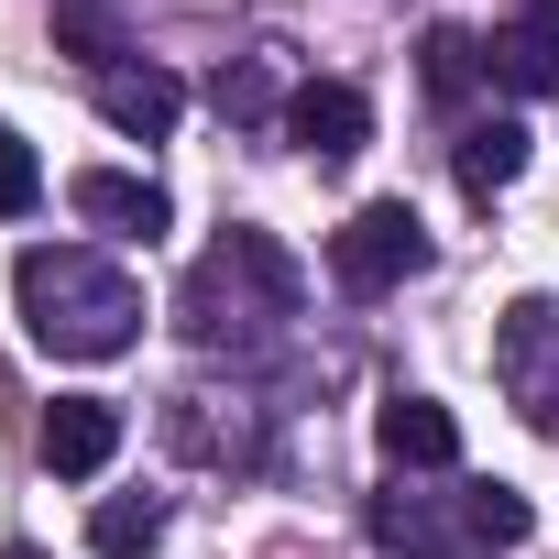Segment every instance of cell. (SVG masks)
I'll return each mask as SVG.
<instances>
[{
	"label": "cell",
	"mask_w": 559,
	"mask_h": 559,
	"mask_svg": "<svg viewBox=\"0 0 559 559\" xmlns=\"http://www.w3.org/2000/svg\"><path fill=\"white\" fill-rule=\"evenodd\" d=\"M12 297H23V330L56 362H110V352L143 341V286L88 241H34L12 263Z\"/></svg>",
	"instance_id": "1"
},
{
	"label": "cell",
	"mask_w": 559,
	"mask_h": 559,
	"mask_svg": "<svg viewBox=\"0 0 559 559\" xmlns=\"http://www.w3.org/2000/svg\"><path fill=\"white\" fill-rule=\"evenodd\" d=\"M176 319H187L198 352H252V341H274V319H297V263L263 230H219L198 252V274H187Z\"/></svg>",
	"instance_id": "2"
},
{
	"label": "cell",
	"mask_w": 559,
	"mask_h": 559,
	"mask_svg": "<svg viewBox=\"0 0 559 559\" xmlns=\"http://www.w3.org/2000/svg\"><path fill=\"white\" fill-rule=\"evenodd\" d=\"M493 373L537 439H559V297H515L493 319Z\"/></svg>",
	"instance_id": "3"
},
{
	"label": "cell",
	"mask_w": 559,
	"mask_h": 559,
	"mask_svg": "<svg viewBox=\"0 0 559 559\" xmlns=\"http://www.w3.org/2000/svg\"><path fill=\"white\" fill-rule=\"evenodd\" d=\"M330 274H341L352 297H384V286H406V274H428V219H417L406 198L352 209V219H341V241H330Z\"/></svg>",
	"instance_id": "4"
},
{
	"label": "cell",
	"mask_w": 559,
	"mask_h": 559,
	"mask_svg": "<svg viewBox=\"0 0 559 559\" xmlns=\"http://www.w3.org/2000/svg\"><path fill=\"white\" fill-rule=\"evenodd\" d=\"M286 132H297V154L341 165V154H362V143H373V99H362L352 78H308V88L286 99Z\"/></svg>",
	"instance_id": "5"
},
{
	"label": "cell",
	"mask_w": 559,
	"mask_h": 559,
	"mask_svg": "<svg viewBox=\"0 0 559 559\" xmlns=\"http://www.w3.org/2000/svg\"><path fill=\"white\" fill-rule=\"evenodd\" d=\"M99 121H110L121 143H165V132L187 121V88H176L165 67H143V56H132V67H110V78H99Z\"/></svg>",
	"instance_id": "6"
},
{
	"label": "cell",
	"mask_w": 559,
	"mask_h": 559,
	"mask_svg": "<svg viewBox=\"0 0 559 559\" xmlns=\"http://www.w3.org/2000/svg\"><path fill=\"white\" fill-rule=\"evenodd\" d=\"M373 439H384V461H395V472H450V461H461V417H450L439 395H406V384L384 395Z\"/></svg>",
	"instance_id": "7"
},
{
	"label": "cell",
	"mask_w": 559,
	"mask_h": 559,
	"mask_svg": "<svg viewBox=\"0 0 559 559\" xmlns=\"http://www.w3.org/2000/svg\"><path fill=\"white\" fill-rule=\"evenodd\" d=\"M110 450H121V406L110 395H56L45 406V472L88 483V472H110Z\"/></svg>",
	"instance_id": "8"
},
{
	"label": "cell",
	"mask_w": 559,
	"mask_h": 559,
	"mask_svg": "<svg viewBox=\"0 0 559 559\" xmlns=\"http://www.w3.org/2000/svg\"><path fill=\"white\" fill-rule=\"evenodd\" d=\"M67 209L99 219V230H121V241H154V230H165V187H154V176H110V165H88V176L67 187Z\"/></svg>",
	"instance_id": "9"
},
{
	"label": "cell",
	"mask_w": 559,
	"mask_h": 559,
	"mask_svg": "<svg viewBox=\"0 0 559 559\" xmlns=\"http://www.w3.org/2000/svg\"><path fill=\"white\" fill-rule=\"evenodd\" d=\"M373 537L395 559H461L472 548L461 537V504H439V493H373Z\"/></svg>",
	"instance_id": "10"
},
{
	"label": "cell",
	"mask_w": 559,
	"mask_h": 559,
	"mask_svg": "<svg viewBox=\"0 0 559 559\" xmlns=\"http://www.w3.org/2000/svg\"><path fill=\"white\" fill-rule=\"evenodd\" d=\"M450 165H461L472 198H504V187L526 176V121H504V110H493V121H461V154H450Z\"/></svg>",
	"instance_id": "11"
},
{
	"label": "cell",
	"mask_w": 559,
	"mask_h": 559,
	"mask_svg": "<svg viewBox=\"0 0 559 559\" xmlns=\"http://www.w3.org/2000/svg\"><path fill=\"white\" fill-rule=\"evenodd\" d=\"M56 45H67V56H88V78L132 67V34H121L110 0H56Z\"/></svg>",
	"instance_id": "12"
},
{
	"label": "cell",
	"mask_w": 559,
	"mask_h": 559,
	"mask_svg": "<svg viewBox=\"0 0 559 559\" xmlns=\"http://www.w3.org/2000/svg\"><path fill=\"white\" fill-rule=\"evenodd\" d=\"M526 526H537V504H526L515 483H461V537H472V548H515Z\"/></svg>",
	"instance_id": "13"
},
{
	"label": "cell",
	"mask_w": 559,
	"mask_h": 559,
	"mask_svg": "<svg viewBox=\"0 0 559 559\" xmlns=\"http://www.w3.org/2000/svg\"><path fill=\"white\" fill-rule=\"evenodd\" d=\"M154 537H165V504L154 493H99V515H88V548L99 559H143Z\"/></svg>",
	"instance_id": "14"
},
{
	"label": "cell",
	"mask_w": 559,
	"mask_h": 559,
	"mask_svg": "<svg viewBox=\"0 0 559 559\" xmlns=\"http://www.w3.org/2000/svg\"><path fill=\"white\" fill-rule=\"evenodd\" d=\"M493 78H504L515 99H548V88H559V45H548L537 23H515V34H493Z\"/></svg>",
	"instance_id": "15"
},
{
	"label": "cell",
	"mask_w": 559,
	"mask_h": 559,
	"mask_svg": "<svg viewBox=\"0 0 559 559\" xmlns=\"http://www.w3.org/2000/svg\"><path fill=\"white\" fill-rule=\"evenodd\" d=\"M483 67H493V56H483L461 23H439V34H428V99H450V110H461V99L483 88Z\"/></svg>",
	"instance_id": "16"
},
{
	"label": "cell",
	"mask_w": 559,
	"mask_h": 559,
	"mask_svg": "<svg viewBox=\"0 0 559 559\" xmlns=\"http://www.w3.org/2000/svg\"><path fill=\"white\" fill-rule=\"evenodd\" d=\"M209 110H219V121H274V110H286V99H274V67H252V56L219 67V78H209Z\"/></svg>",
	"instance_id": "17"
},
{
	"label": "cell",
	"mask_w": 559,
	"mask_h": 559,
	"mask_svg": "<svg viewBox=\"0 0 559 559\" xmlns=\"http://www.w3.org/2000/svg\"><path fill=\"white\" fill-rule=\"evenodd\" d=\"M34 198H45V165H34V143L12 121H0V219H23Z\"/></svg>",
	"instance_id": "18"
},
{
	"label": "cell",
	"mask_w": 559,
	"mask_h": 559,
	"mask_svg": "<svg viewBox=\"0 0 559 559\" xmlns=\"http://www.w3.org/2000/svg\"><path fill=\"white\" fill-rule=\"evenodd\" d=\"M526 23H537V34H548V45H559V0H526Z\"/></svg>",
	"instance_id": "19"
},
{
	"label": "cell",
	"mask_w": 559,
	"mask_h": 559,
	"mask_svg": "<svg viewBox=\"0 0 559 559\" xmlns=\"http://www.w3.org/2000/svg\"><path fill=\"white\" fill-rule=\"evenodd\" d=\"M12 559H34V548H12Z\"/></svg>",
	"instance_id": "20"
}]
</instances>
